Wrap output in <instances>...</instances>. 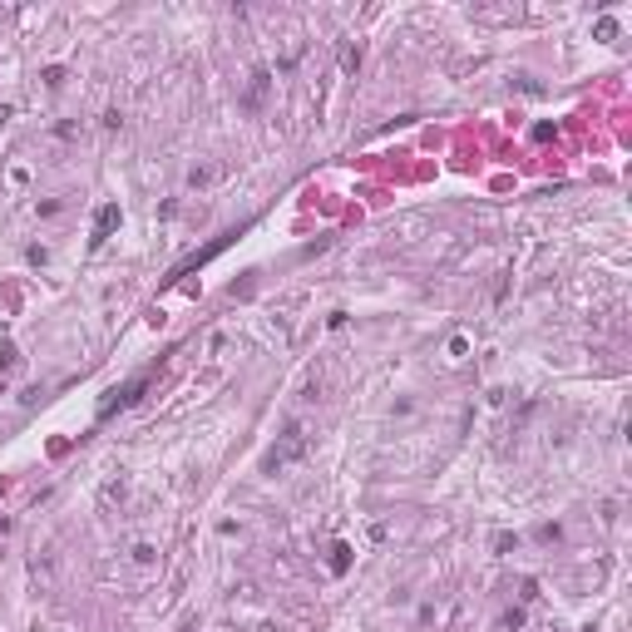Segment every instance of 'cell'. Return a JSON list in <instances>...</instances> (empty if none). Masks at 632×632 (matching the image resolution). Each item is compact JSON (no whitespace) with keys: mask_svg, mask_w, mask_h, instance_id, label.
<instances>
[{"mask_svg":"<svg viewBox=\"0 0 632 632\" xmlns=\"http://www.w3.org/2000/svg\"><path fill=\"white\" fill-rule=\"evenodd\" d=\"M114 223H119V207L109 203V207H104V213H99V228H94V242H104V237H109V228H114Z\"/></svg>","mask_w":632,"mask_h":632,"instance_id":"cell-2","label":"cell"},{"mask_svg":"<svg viewBox=\"0 0 632 632\" xmlns=\"http://www.w3.org/2000/svg\"><path fill=\"white\" fill-rule=\"evenodd\" d=\"M301 445H306V435H301V425H292V430H287V440H282V445L267 455V469H282L292 455H301Z\"/></svg>","mask_w":632,"mask_h":632,"instance_id":"cell-1","label":"cell"}]
</instances>
